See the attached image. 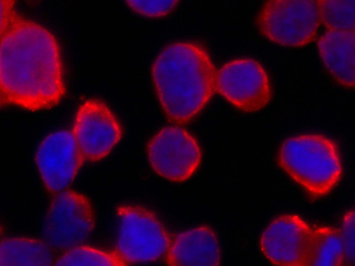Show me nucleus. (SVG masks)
<instances>
[{
  "mask_svg": "<svg viewBox=\"0 0 355 266\" xmlns=\"http://www.w3.org/2000/svg\"><path fill=\"white\" fill-rule=\"evenodd\" d=\"M95 224L92 204L83 194L67 189L52 195L42 231L43 241L53 251L82 245Z\"/></svg>",
  "mask_w": 355,
  "mask_h": 266,
  "instance_id": "39448f33",
  "label": "nucleus"
},
{
  "mask_svg": "<svg viewBox=\"0 0 355 266\" xmlns=\"http://www.w3.org/2000/svg\"><path fill=\"white\" fill-rule=\"evenodd\" d=\"M117 253L125 261H155L166 254L171 242L166 228L157 216L143 207L118 206Z\"/></svg>",
  "mask_w": 355,
  "mask_h": 266,
  "instance_id": "20e7f679",
  "label": "nucleus"
},
{
  "mask_svg": "<svg viewBox=\"0 0 355 266\" xmlns=\"http://www.w3.org/2000/svg\"><path fill=\"white\" fill-rule=\"evenodd\" d=\"M147 156L155 172L173 182L190 178L201 160L200 148L194 137L178 126L159 130L148 144Z\"/></svg>",
  "mask_w": 355,
  "mask_h": 266,
  "instance_id": "0eeeda50",
  "label": "nucleus"
},
{
  "mask_svg": "<svg viewBox=\"0 0 355 266\" xmlns=\"http://www.w3.org/2000/svg\"><path fill=\"white\" fill-rule=\"evenodd\" d=\"M312 232L313 228L299 215H283L263 231L259 249L276 266H302Z\"/></svg>",
  "mask_w": 355,
  "mask_h": 266,
  "instance_id": "9b49d317",
  "label": "nucleus"
},
{
  "mask_svg": "<svg viewBox=\"0 0 355 266\" xmlns=\"http://www.w3.org/2000/svg\"><path fill=\"white\" fill-rule=\"evenodd\" d=\"M71 132L84 159L89 161L105 158L122 135L112 112L96 99L87 100L79 107Z\"/></svg>",
  "mask_w": 355,
  "mask_h": 266,
  "instance_id": "1a4fd4ad",
  "label": "nucleus"
},
{
  "mask_svg": "<svg viewBox=\"0 0 355 266\" xmlns=\"http://www.w3.org/2000/svg\"><path fill=\"white\" fill-rule=\"evenodd\" d=\"M343 264L344 251L339 229L328 226L313 228L302 266H343Z\"/></svg>",
  "mask_w": 355,
  "mask_h": 266,
  "instance_id": "2eb2a0df",
  "label": "nucleus"
},
{
  "mask_svg": "<svg viewBox=\"0 0 355 266\" xmlns=\"http://www.w3.org/2000/svg\"><path fill=\"white\" fill-rule=\"evenodd\" d=\"M344 251L343 266L354 265V212L347 211L339 229Z\"/></svg>",
  "mask_w": 355,
  "mask_h": 266,
  "instance_id": "a211bd4d",
  "label": "nucleus"
},
{
  "mask_svg": "<svg viewBox=\"0 0 355 266\" xmlns=\"http://www.w3.org/2000/svg\"><path fill=\"white\" fill-rule=\"evenodd\" d=\"M3 234V229L2 228L0 227V238H1V236H2Z\"/></svg>",
  "mask_w": 355,
  "mask_h": 266,
  "instance_id": "412c9836",
  "label": "nucleus"
},
{
  "mask_svg": "<svg viewBox=\"0 0 355 266\" xmlns=\"http://www.w3.org/2000/svg\"><path fill=\"white\" fill-rule=\"evenodd\" d=\"M216 70L207 53L198 44L175 42L156 58L152 77L160 105L172 121L191 120L216 89Z\"/></svg>",
  "mask_w": 355,
  "mask_h": 266,
  "instance_id": "f03ea898",
  "label": "nucleus"
},
{
  "mask_svg": "<svg viewBox=\"0 0 355 266\" xmlns=\"http://www.w3.org/2000/svg\"><path fill=\"white\" fill-rule=\"evenodd\" d=\"M315 1H270L257 17L259 30L274 43L304 46L315 36L320 24Z\"/></svg>",
  "mask_w": 355,
  "mask_h": 266,
  "instance_id": "423d86ee",
  "label": "nucleus"
},
{
  "mask_svg": "<svg viewBox=\"0 0 355 266\" xmlns=\"http://www.w3.org/2000/svg\"><path fill=\"white\" fill-rule=\"evenodd\" d=\"M165 255L168 266H219L220 263L217 237L205 225L178 234Z\"/></svg>",
  "mask_w": 355,
  "mask_h": 266,
  "instance_id": "f8f14e48",
  "label": "nucleus"
},
{
  "mask_svg": "<svg viewBox=\"0 0 355 266\" xmlns=\"http://www.w3.org/2000/svg\"><path fill=\"white\" fill-rule=\"evenodd\" d=\"M3 100V99H2L1 96V94H0V104H1V100Z\"/></svg>",
  "mask_w": 355,
  "mask_h": 266,
  "instance_id": "4be33fe9",
  "label": "nucleus"
},
{
  "mask_svg": "<svg viewBox=\"0 0 355 266\" xmlns=\"http://www.w3.org/2000/svg\"><path fill=\"white\" fill-rule=\"evenodd\" d=\"M280 168L309 194H328L338 182L342 164L338 149L329 138L304 134L286 139L280 146Z\"/></svg>",
  "mask_w": 355,
  "mask_h": 266,
  "instance_id": "7ed1b4c3",
  "label": "nucleus"
},
{
  "mask_svg": "<svg viewBox=\"0 0 355 266\" xmlns=\"http://www.w3.org/2000/svg\"><path fill=\"white\" fill-rule=\"evenodd\" d=\"M84 160L72 132L69 130L48 135L35 155L41 179L51 196L69 189Z\"/></svg>",
  "mask_w": 355,
  "mask_h": 266,
  "instance_id": "9d476101",
  "label": "nucleus"
},
{
  "mask_svg": "<svg viewBox=\"0 0 355 266\" xmlns=\"http://www.w3.org/2000/svg\"><path fill=\"white\" fill-rule=\"evenodd\" d=\"M14 3L12 1L0 0V35H3L6 31L16 15L14 11Z\"/></svg>",
  "mask_w": 355,
  "mask_h": 266,
  "instance_id": "aec40b11",
  "label": "nucleus"
},
{
  "mask_svg": "<svg viewBox=\"0 0 355 266\" xmlns=\"http://www.w3.org/2000/svg\"><path fill=\"white\" fill-rule=\"evenodd\" d=\"M354 32L328 30L319 39L318 51L331 76L341 85H354Z\"/></svg>",
  "mask_w": 355,
  "mask_h": 266,
  "instance_id": "ddd939ff",
  "label": "nucleus"
},
{
  "mask_svg": "<svg viewBox=\"0 0 355 266\" xmlns=\"http://www.w3.org/2000/svg\"><path fill=\"white\" fill-rule=\"evenodd\" d=\"M320 21L329 30L354 32L355 1H317Z\"/></svg>",
  "mask_w": 355,
  "mask_h": 266,
  "instance_id": "f3484780",
  "label": "nucleus"
},
{
  "mask_svg": "<svg viewBox=\"0 0 355 266\" xmlns=\"http://www.w3.org/2000/svg\"><path fill=\"white\" fill-rule=\"evenodd\" d=\"M52 266H126L117 252L88 245L67 249L55 258Z\"/></svg>",
  "mask_w": 355,
  "mask_h": 266,
  "instance_id": "dca6fc26",
  "label": "nucleus"
},
{
  "mask_svg": "<svg viewBox=\"0 0 355 266\" xmlns=\"http://www.w3.org/2000/svg\"><path fill=\"white\" fill-rule=\"evenodd\" d=\"M216 89L239 109L254 112L270 101L271 87L260 64L251 59H238L224 64L216 74Z\"/></svg>",
  "mask_w": 355,
  "mask_h": 266,
  "instance_id": "6e6552de",
  "label": "nucleus"
},
{
  "mask_svg": "<svg viewBox=\"0 0 355 266\" xmlns=\"http://www.w3.org/2000/svg\"><path fill=\"white\" fill-rule=\"evenodd\" d=\"M64 94L55 37L46 28L16 15L0 42L2 99L37 111L55 106Z\"/></svg>",
  "mask_w": 355,
  "mask_h": 266,
  "instance_id": "f257e3e1",
  "label": "nucleus"
},
{
  "mask_svg": "<svg viewBox=\"0 0 355 266\" xmlns=\"http://www.w3.org/2000/svg\"><path fill=\"white\" fill-rule=\"evenodd\" d=\"M175 1H131L128 6L144 16L158 17L168 14L175 6Z\"/></svg>",
  "mask_w": 355,
  "mask_h": 266,
  "instance_id": "6ab92c4d",
  "label": "nucleus"
},
{
  "mask_svg": "<svg viewBox=\"0 0 355 266\" xmlns=\"http://www.w3.org/2000/svg\"><path fill=\"white\" fill-rule=\"evenodd\" d=\"M54 260L53 251L43 240L0 238V266H52Z\"/></svg>",
  "mask_w": 355,
  "mask_h": 266,
  "instance_id": "4468645a",
  "label": "nucleus"
}]
</instances>
